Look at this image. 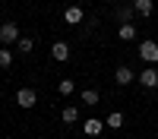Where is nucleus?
<instances>
[{"mask_svg": "<svg viewBox=\"0 0 158 139\" xmlns=\"http://www.w3.org/2000/svg\"><path fill=\"white\" fill-rule=\"evenodd\" d=\"M19 25L16 22H3V25H0V47H10L13 41H19Z\"/></svg>", "mask_w": 158, "mask_h": 139, "instance_id": "1", "label": "nucleus"}, {"mask_svg": "<svg viewBox=\"0 0 158 139\" xmlns=\"http://www.w3.org/2000/svg\"><path fill=\"white\" fill-rule=\"evenodd\" d=\"M139 60H146L149 67H152V63H158V41H152V38L139 41Z\"/></svg>", "mask_w": 158, "mask_h": 139, "instance_id": "2", "label": "nucleus"}, {"mask_svg": "<svg viewBox=\"0 0 158 139\" xmlns=\"http://www.w3.org/2000/svg\"><path fill=\"white\" fill-rule=\"evenodd\" d=\"M16 104H19V108H25V111L35 108V104H38V92H35V88H29V85L19 88V92H16Z\"/></svg>", "mask_w": 158, "mask_h": 139, "instance_id": "3", "label": "nucleus"}, {"mask_svg": "<svg viewBox=\"0 0 158 139\" xmlns=\"http://www.w3.org/2000/svg\"><path fill=\"white\" fill-rule=\"evenodd\" d=\"M82 19H85V13H82V6H79V3H73V6L63 10V22H67V25H79Z\"/></svg>", "mask_w": 158, "mask_h": 139, "instance_id": "4", "label": "nucleus"}, {"mask_svg": "<svg viewBox=\"0 0 158 139\" xmlns=\"http://www.w3.org/2000/svg\"><path fill=\"white\" fill-rule=\"evenodd\" d=\"M139 85H142V88H155V85H158V70H155V67L142 70V73H139Z\"/></svg>", "mask_w": 158, "mask_h": 139, "instance_id": "5", "label": "nucleus"}, {"mask_svg": "<svg viewBox=\"0 0 158 139\" xmlns=\"http://www.w3.org/2000/svg\"><path fill=\"white\" fill-rule=\"evenodd\" d=\"M133 79H136V73L130 70V67H117V70H114V82H117V85H130Z\"/></svg>", "mask_w": 158, "mask_h": 139, "instance_id": "6", "label": "nucleus"}, {"mask_svg": "<svg viewBox=\"0 0 158 139\" xmlns=\"http://www.w3.org/2000/svg\"><path fill=\"white\" fill-rule=\"evenodd\" d=\"M51 57L54 60H70V44L67 41H54L51 44Z\"/></svg>", "mask_w": 158, "mask_h": 139, "instance_id": "7", "label": "nucleus"}, {"mask_svg": "<svg viewBox=\"0 0 158 139\" xmlns=\"http://www.w3.org/2000/svg\"><path fill=\"white\" fill-rule=\"evenodd\" d=\"M133 10L139 13L142 19H149V16H152V10H155V3H152V0H133Z\"/></svg>", "mask_w": 158, "mask_h": 139, "instance_id": "8", "label": "nucleus"}, {"mask_svg": "<svg viewBox=\"0 0 158 139\" xmlns=\"http://www.w3.org/2000/svg\"><path fill=\"white\" fill-rule=\"evenodd\" d=\"M79 98H82V104H89V108H95L98 101H101L98 88H82V95H79Z\"/></svg>", "mask_w": 158, "mask_h": 139, "instance_id": "9", "label": "nucleus"}, {"mask_svg": "<svg viewBox=\"0 0 158 139\" xmlns=\"http://www.w3.org/2000/svg\"><path fill=\"white\" fill-rule=\"evenodd\" d=\"M82 130H85V136H98V133L104 130V123H101V120H95V117H89V120L82 123Z\"/></svg>", "mask_w": 158, "mask_h": 139, "instance_id": "10", "label": "nucleus"}, {"mask_svg": "<svg viewBox=\"0 0 158 139\" xmlns=\"http://www.w3.org/2000/svg\"><path fill=\"white\" fill-rule=\"evenodd\" d=\"M117 38H120V41H133V38H136V25L133 22L120 25V29H117Z\"/></svg>", "mask_w": 158, "mask_h": 139, "instance_id": "11", "label": "nucleus"}, {"mask_svg": "<svg viewBox=\"0 0 158 139\" xmlns=\"http://www.w3.org/2000/svg\"><path fill=\"white\" fill-rule=\"evenodd\" d=\"M104 126H111V130H120V126H123V114H120V111H111V114H108V120H104Z\"/></svg>", "mask_w": 158, "mask_h": 139, "instance_id": "12", "label": "nucleus"}, {"mask_svg": "<svg viewBox=\"0 0 158 139\" xmlns=\"http://www.w3.org/2000/svg\"><path fill=\"white\" fill-rule=\"evenodd\" d=\"M133 16H136V10H133V6H123V10H117V22H120V25L133 22Z\"/></svg>", "mask_w": 158, "mask_h": 139, "instance_id": "13", "label": "nucleus"}, {"mask_svg": "<svg viewBox=\"0 0 158 139\" xmlns=\"http://www.w3.org/2000/svg\"><path fill=\"white\" fill-rule=\"evenodd\" d=\"M57 92H60V95H73V92H76V82H73V79H60Z\"/></svg>", "mask_w": 158, "mask_h": 139, "instance_id": "14", "label": "nucleus"}, {"mask_svg": "<svg viewBox=\"0 0 158 139\" xmlns=\"http://www.w3.org/2000/svg\"><path fill=\"white\" fill-rule=\"evenodd\" d=\"M76 120H79V108H73V104L63 108V123H76Z\"/></svg>", "mask_w": 158, "mask_h": 139, "instance_id": "15", "label": "nucleus"}, {"mask_svg": "<svg viewBox=\"0 0 158 139\" xmlns=\"http://www.w3.org/2000/svg\"><path fill=\"white\" fill-rule=\"evenodd\" d=\"M16 47H19V54H29V51L35 47V38H19V41H16Z\"/></svg>", "mask_w": 158, "mask_h": 139, "instance_id": "16", "label": "nucleus"}, {"mask_svg": "<svg viewBox=\"0 0 158 139\" xmlns=\"http://www.w3.org/2000/svg\"><path fill=\"white\" fill-rule=\"evenodd\" d=\"M0 67H13V54H10V47H0Z\"/></svg>", "mask_w": 158, "mask_h": 139, "instance_id": "17", "label": "nucleus"}]
</instances>
